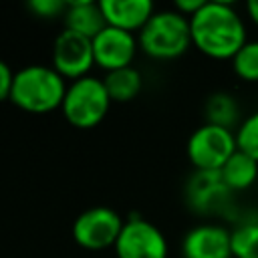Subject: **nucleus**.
Returning <instances> with one entry per match:
<instances>
[{
  "label": "nucleus",
  "instance_id": "obj_1",
  "mask_svg": "<svg viewBox=\"0 0 258 258\" xmlns=\"http://www.w3.org/2000/svg\"><path fill=\"white\" fill-rule=\"evenodd\" d=\"M191 44L212 58H234L244 46L246 24L232 2L206 0L189 18Z\"/></svg>",
  "mask_w": 258,
  "mask_h": 258
},
{
  "label": "nucleus",
  "instance_id": "obj_2",
  "mask_svg": "<svg viewBox=\"0 0 258 258\" xmlns=\"http://www.w3.org/2000/svg\"><path fill=\"white\" fill-rule=\"evenodd\" d=\"M67 87L52 67L28 64L14 73L10 101L28 113H48L62 107Z\"/></svg>",
  "mask_w": 258,
  "mask_h": 258
},
{
  "label": "nucleus",
  "instance_id": "obj_3",
  "mask_svg": "<svg viewBox=\"0 0 258 258\" xmlns=\"http://www.w3.org/2000/svg\"><path fill=\"white\" fill-rule=\"evenodd\" d=\"M139 48L157 60L181 56L191 44L189 18L173 10H155L137 34Z\"/></svg>",
  "mask_w": 258,
  "mask_h": 258
},
{
  "label": "nucleus",
  "instance_id": "obj_4",
  "mask_svg": "<svg viewBox=\"0 0 258 258\" xmlns=\"http://www.w3.org/2000/svg\"><path fill=\"white\" fill-rule=\"evenodd\" d=\"M109 105L111 99L105 89V83L97 77L87 75L83 79L71 81L60 109L71 125L79 129H89L105 119Z\"/></svg>",
  "mask_w": 258,
  "mask_h": 258
},
{
  "label": "nucleus",
  "instance_id": "obj_5",
  "mask_svg": "<svg viewBox=\"0 0 258 258\" xmlns=\"http://www.w3.org/2000/svg\"><path fill=\"white\" fill-rule=\"evenodd\" d=\"M185 151L196 171H220L224 163L238 151L236 131L204 123L189 135Z\"/></svg>",
  "mask_w": 258,
  "mask_h": 258
},
{
  "label": "nucleus",
  "instance_id": "obj_6",
  "mask_svg": "<svg viewBox=\"0 0 258 258\" xmlns=\"http://www.w3.org/2000/svg\"><path fill=\"white\" fill-rule=\"evenodd\" d=\"M121 216L105 206H95L77 216L73 224V238L81 248L87 250H105L115 248L117 238L123 230Z\"/></svg>",
  "mask_w": 258,
  "mask_h": 258
},
{
  "label": "nucleus",
  "instance_id": "obj_7",
  "mask_svg": "<svg viewBox=\"0 0 258 258\" xmlns=\"http://www.w3.org/2000/svg\"><path fill=\"white\" fill-rule=\"evenodd\" d=\"M117 258H167V240L151 222L131 216L115 244Z\"/></svg>",
  "mask_w": 258,
  "mask_h": 258
},
{
  "label": "nucleus",
  "instance_id": "obj_8",
  "mask_svg": "<svg viewBox=\"0 0 258 258\" xmlns=\"http://www.w3.org/2000/svg\"><path fill=\"white\" fill-rule=\"evenodd\" d=\"M95 64L93 40L73 30H62L52 44V69L62 79H83Z\"/></svg>",
  "mask_w": 258,
  "mask_h": 258
},
{
  "label": "nucleus",
  "instance_id": "obj_9",
  "mask_svg": "<svg viewBox=\"0 0 258 258\" xmlns=\"http://www.w3.org/2000/svg\"><path fill=\"white\" fill-rule=\"evenodd\" d=\"M137 48H139V42L135 34L125 32L121 28H113V26H105L93 38L95 64H99L107 73L131 67Z\"/></svg>",
  "mask_w": 258,
  "mask_h": 258
},
{
  "label": "nucleus",
  "instance_id": "obj_10",
  "mask_svg": "<svg viewBox=\"0 0 258 258\" xmlns=\"http://www.w3.org/2000/svg\"><path fill=\"white\" fill-rule=\"evenodd\" d=\"M183 258H234L230 230L218 224L194 226L181 240Z\"/></svg>",
  "mask_w": 258,
  "mask_h": 258
},
{
  "label": "nucleus",
  "instance_id": "obj_11",
  "mask_svg": "<svg viewBox=\"0 0 258 258\" xmlns=\"http://www.w3.org/2000/svg\"><path fill=\"white\" fill-rule=\"evenodd\" d=\"M99 6L107 26L121 28L131 34H139V30L155 12L151 0H101Z\"/></svg>",
  "mask_w": 258,
  "mask_h": 258
},
{
  "label": "nucleus",
  "instance_id": "obj_12",
  "mask_svg": "<svg viewBox=\"0 0 258 258\" xmlns=\"http://www.w3.org/2000/svg\"><path fill=\"white\" fill-rule=\"evenodd\" d=\"M228 194L230 189L224 183L220 171H196L187 183V200L200 212L222 206Z\"/></svg>",
  "mask_w": 258,
  "mask_h": 258
},
{
  "label": "nucleus",
  "instance_id": "obj_13",
  "mask_svg": "<svg viewBox=\"0 0 258 258\" xmlns=\"http://www.w3.org/2000/svg\"><path fill=\"white\" fill-rule=\"evenodd\" d=\"M105 26H107V22H105L99 2L77 0V2L67 4V10H64V28L67 30H73V32L83 34L93 40Z\"/></svg>",
  "mask_w": 258,
  "mask_h": 258
},
{
  "label": "nucleus",
  "instance_id": "obj_14",
  "mask_svg": "<svg viewBox=\"0 0 258 258\" xmlns=\"http://www.w3.org/2000/svg\"><path fill=\"white\" fill-rule=\"evenodd\" d=\"M220 175L230 191L248 189L258 177V161L244 151H236L220 169Z\"/></svg>",
  "mask_w": 258,
  "mask_h": 258
},
{
  "label": "nucleus",
  "instance_id": "obj_15",
  "mask_svg": "<svg viewBox=\"0 0 258 258\" xmlns=\"http://www.w3.org/2000/svg\"><path fill=\"white\" fill-rule=\"evenodd\" d=\"M105 89L109 93L111 103H127L131 99H135L143 87V79L141 73L133 67H125V69H117L107 73V77L103 79Z\"/></svg>",
  "mask_w": 258,
  "mask_h": 258
},
{
  "label": "nucleus",
  "instance_id": "obj_16",
  "mask_svg": "<svg viewBox=\"0 0 258 258\" xmlns=\"http://www.w3.org/2000/svg\"><path fill=\"white\" fill-rule=\"evenodd\" d=\"M238 121V103L230 93H214L206 101V123L232 129Z\"/></svg>",
  "mask_w": 258,
  "mask_h": 258
},
{
  "label": "nucleus",
  "instance_id": "obj_17",
  "mask_svg": "<svg viewBox=\"0 0 258 258\" xmlns=\"http://www.w3.org/2000/svg\"><path fill=\"white\" fill-rule=\"evenodd\" d=\"M234 258H258V222H242L230 230Z\"/></svg>",
  "mask_w": 258,
  "mask_h": 258
},
{
  "label": "nucleus",
  "instance_id": "obj_18",
  "mask_svg": "<svg viewBox=\"0 0 258 258\" xmlns=\"http://www.w3.org/2000/svg\"><path fill=\"white\" fill-rule=\"evenodd\" d=\"M234 73L250 83L258 81V40H246L232 58Z\"/></svg>",
  "mask_w": 258,
  "mask_h": 258
},
{
  "label": "nucleus",
  "instance_id": "obj_19",
  "mask_svg": "<svg viewBox=\"0 0 258 258\" xmlns=\"http://www.w3.org/2000/svg\"><path fill=\"white\" fill-rule=\"evenodd\" d=\"M236 145L258 161V111L248 115L236 129Z\"/></svg>",
  "mask_w": 258,
  "mask_h": 258
},
{
  "label": "nucleus",
  "instance_id": "obj_20",
  "mask_svg": "<svg viewBox=\"0 0 258 258\" xmlns=\"http://www.w3.org/2000/svg\"><path fill=\"white\" fill-rule=\"evenodd\" d=\"M69 2H60V0H32L28 2V8L40 16V18H54L58 14H64Z\"/></svg>",
  "mask_w": 258,
  "mask_h": 258
},
{
  "label": "nucleus",
  "instance_id": "obj_21",
  "mask_svg": "<svg viewBox=\"0 0 258 258\" xmlns=\"http://www.w3.org/2000/svg\"><path fill=\"white\" fill-rule=\"evenodd\" d=\"M12 85H14V73L4 60H0V101L10 99Z\"/></svg>",
  "mask_w": 258,
  "mask_h": 258
},
{
  "label": "nucleus",
  "instance_id": "obj_22",
  "mask_svg": "<svg viewBox=\"0 0 258 258\" xmlns=\"http://www.w3.org/2000/svg\"><path fill=\"white\" fill-rule=\"evenodd\" d=\"M204 2L206 0H177L175 2V10L179 14H183V16H187V18H191L204 6Z\"/></svg>",
  "mask_w": 258,
  "mask_h": 258
},
{
  "label": "nucleus",
  "instance_id": "obj_23",
  "mask_svg": "<svg viewBox=\"0 0 258 258\" xmlns=\"http://www.w3.org/2000/svg\"><path fill=\"white\" fill-rule=\"evenodd\" d=\"M246 12H248L250 20H252L254 24H258V0H248V4H246Z\"/></svg>",
  "mask_w": 258,
  "mask_h": 258
}]
</instances>
